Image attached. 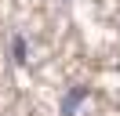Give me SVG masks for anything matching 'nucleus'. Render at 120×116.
Segmentation results:
<instances>
[{
  "label": "nucleus",
  "instance_id": "obj_1",
  "mask_svg": "<svg viewBox=\"0 0 120 116\" xmlns=\"http://www.w3.org/2000/svg\"><path fill=\"white\" fill-rule=\"evenodd\" d=\"M87 98V87H69V94H66V102H62V116H73L76 112V105Z\"/></svg>",
  "mask_w": 120,
  "mask_h": 116
},
{
  "label": "nucleus",
  "instance_id": "obj_2",
  "mask_svg": "<svg viewBox=\"0 0 120 116\" xmlns=\"http://www.w3.org/2000/svg\"><path fill=\"white\" fill-rule=\"evenodd\" d=\"M15 62H26V40H15Z\"/></svg>",
  "mask_w": 120,
  "mask_h": 116
}]
</instances>
